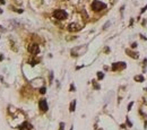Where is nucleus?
I'll return each instance as SVG.
<instances>
[{"mask_svg": "<svg viewBox=\"0 0 147 130\" xmlns=\"http://www.w3.org/2000/svg\"><path fill=\"white\" fill-rule=\"evenodd\" d=\"M127 123H128V126H129V127H131V123H130V121H129V120H127Z\"/></svg>", "mask_w": 147, "mask_h": 130, "instance_id": "obj_19", "label": "nucleus"}, {"mask_svg": "<svg viewBox=\"0 0 147 130\" xmlns=\"http://www.w3.org/2000/svg\"><path fill=\"white\" fill-rule=\"evenodd\" d=\"M103 77H104V74L101 73V71H98V73H97V78L101 80V79H103Z\"/></svg>", "mask_w": 147, "mask_h": 130, "instance_id": "obj_11", "label": "nucleus"}, {"mask_svg": "<svg viewBox=\"0 0 147 130\" xmlns=\"http://www.w3.org/2000/svg\"><path fill=\"white\" fill-rule=\"evenodd\" d=\"M36 62H37L36 60H31V61H30V63H31V65H32V66H35V65H36Z\"/></svg>", "mask_w": 147, "mask_h": 130, "instance_id": "obj_12", "label": "nucleus"}, {"mask_svg": "<svg viewBox=\"0 0 147 130\" xmlns=\"http://www.w3.org/2000/svg\"><path fill=\"white\" fill-rule=\"evenodd\" d=\"M70 91H71V92H74V91H75V87H74V85H71V86H70Z\"/></svg>", "mask_w": 147, "mask_h": 130, "instance_id": "obj_17", "label": "nucleus"}, {"mask_svg": "<svg viewBox=\"0 0 147 130\" xmlns=\"http://www.w3.org/2000/svg\"><path fill=\"white\" fill-rule=\"evenodd\" d=\"M0 4H5V0H0Z\"/></svg>", "mask_w": 147, "mask_h": 130, "instance_id": "obj_20", "label": "nucleus"}, {"mask_svg": "<svg viewBox=\"0 0 147 130\" xmlns=\"http://www.w3.org/2000/svg\"><path fill=\"white\" fill-rule=\"evenodd\" d=\"M131 47H132V48H136V47H137V43H132Z\"/></svg>", "mask_w": 147, "mask_h": 130, "instance_id": "obj_18", "label": "nucleus"}, {"mask_svg": "<svg viewBox=\"0 0 147 130\" xmlns=\"http://www.w3.org/2000/svg\"><path fill=\"white\" fill-rule=\"evenodd\" d=\"M107 8V5L105 4H103L102 1H98V0H95L93 4H92V9L95 11H101L103 9H105Z\"/></svg>", "mask_w": 147, "mask_h": 130, "instance_id": "obj_1", "label": "nucleus"}, {"mask_svg": "<svg viewBox=\"0 0 147 130\" xmlns=\"http://www.w3.org/2000/svg\"><path fill=\"white\" fill-rule=\"evenodd\" d=\"M53 16H54V18L57 19H59V21H63V19H66L67 18V13L65 10H62V9H58L53 13Z\"/></svg>", "mask_w": 147, "mask_h": 130, "instance_id": "obj_2", "label": "nucleus"}, {"mask_svg": "<svg viewBox=\"0 0 147 130\" xmlns=\"http://www.w3.org/2000/svg\"><path fill=\"white\" fill-rule=\"evenodd\" d=\"M39 106H40L41 111L46 112V111H48V103H46V100H41L40 103H39Z\"/></svg>", "mask_w": 147, "mask_h": 130, "instance_id": "obj_5", "label": "nucleus"}, {"mask_svg": "<svg viewBox=\"0 0 147 130\" xmlns=\"http://www.w3.org/2000/svg\"><path fill=\"white\" fill-rule=\"evenodd\" d=\"M75 106H76V101H72L70 103V106H69L70 112H74V111H75Z\"/></svg>", "mask_w": 147, "mask_h": 130, "instance_id": "obj_10", "label": "nucleus"}, {"mask_svg": "<svg viewBox=\"0 0 147 130\" xmlns=\"http://www.w3.org/2000/svg\"><path fill=\"white\" fill-rule=\"evenodd\" d=\"M28 52L32 53V54H37V53L40 52V48H39L37 44H35V43H32V44L28 45Z\"/></svg>", "mask_w": 147, "mask_h": 130, "instance_id": "obj_3", "label": "nucleus"}, {"mask_svg": "<svg viewBox=\"0 0 147 130\" xmlns=\"http://www.w3.org/2000/svg\"><path fill=\"white\" fill-rule=\"evenodd\" d=\"M40 93L41 94H44V93H45V87H42V88L40 89Z\"/></svg>", "mask_w": 147, "mask_h": 130, "instance_id": "obj_14", "label": "nucleus"}, {"mask_svg": "<svg viewBox=\"0 0 147 130\" xmlns=\"http://www.w3.org/2000/svg\"><path fill=\"white\" fill-rule=\"evenodd\" d=\"M109 25H110V22H107V24L104 25V27H103V28H107V26H109Z\"/></svg>", "mask_w": 147, "mask_h": 130, "instance_id": "obj_16", "label": "nucleus"}, {"mask_svg": "<svg viewBox=\"0 0 147 130\" xmlns=\"http://www.w3.org/2000/svg\"><path fill=\"white\" fill-rule=\"evenodd\" d=\"M135 80H136V82H138V83H142V82H144V80H145V78H144V76H143V75H138V76H135Z\"/></svg>", "mask_w": 147, "mask_h": 130, "instance_id": "obj_8", "label": "nucleus"}, {"mask_svg": "<svg viewBox=\"0 0 147 130\" xmlns=\"http://www.w3.org/2000/svg\"><path fill=\"white\" fill-rule=\"evenodd\" d=\"M127 53H129V56H130L131 58H135V59H137V58L139 57L137 52H131L130 50H127Z\"/></svg>", "mask_w": 147, "mask_h": 130, "instance_id": "obj_9", "label": "nucleus"}, {"mask_svg": "<svg viewBox=\"0 0 147 130\" xmlns=\"http://www.w3.org/2000/svg\"><path fill=\"white\" fill-rule=\"evenodd\" d=\"M65 129V123H63V122H61L60 123V129L59 130H63Z\"/></svg>", "mask_w": 147, "mask_h": 130, "instance_id": "obj_13", "label": "nucleus"}, {"mask_svg": "<svg viewBox=\"0 0 147 130\" xmlns=\"http://www.w3.org/2000/svg\"><path fill=\"white\" fill-rule=\"evenodd\" d=\"M78 30H80V27H79V25H77L76 23H71L68 26V31L69 32H76Z\"/></svg>", "mask_w": 147, "mask_h": 130, "instance_id": "obj_6", "label": "nucleus"}, {"mask_svg": "<svg viewBox=\"0 0 147 130\" xmlns=\"http://www.w3.org/2000/svg\"><path fill=\"white\" fill-rule=\"evenodd\" d=\"M132 102H130V103H129V105H128V111H130V110H131V106H132Z\"/></svg>", "mask_w": 147, "mask_h": 130, "instance_id": "obj_15", "label": "nucleus"}, {"mask_svg": "<svg viewBox=\"0 0 147 130\" xmlns=\"http://www.w3.org/2000/svg\"><path fill=\"white\" fill-rule=\"evenodd\" d=\"M31 128H32V126L28 122H23L19 126V130H31Z\"/></svg>", "mask_w": 147, "mask_h": 130, "instance_id": "obj_7", "label": "nucleus"}, {"mask_svg": "<svg viewBox=\"0 0 147 130\" xmlns=\"http://www.w3.org/2000/svg\"><path fill=\"white\" fill-rule=\"evenodd\" d=\"M1 60H2V56L0 54V61H1Z\"/></svg>", "mask_w": 147, "mask_h": 130, "instance_id": "obj_21", "label": "nucleus"}, {"mask_svg": "<svg viewBox=\"0 0 147 130\" xmlns=\"http://www.w3.org/2000/svg\"><path fill=\"white\" fill-rule=\"evenodd\" d=\"M126 68V63L125 62H116L112 65V70H120V69H123Z\"/></svg>", "mask_w": 147, "mask_h": 130, "instance_id": "obj_4", "label": "nucleus"}]
</instances>
